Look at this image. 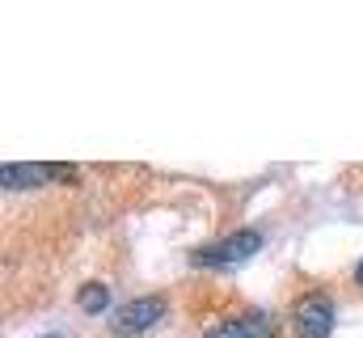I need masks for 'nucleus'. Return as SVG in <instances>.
Returning a JSON list of instances; mask_svg holds the SVG:
<instances>
[{"instance_id":"1","label":"nucleus","mask_w":363,"mask_h":338,"mask_svg":"<svg viewBox=\"0 0 363 338\" xmlns=\"http://www.w3.org/2000/svg\"><path fill=\"white\" fill-rule=\"evenodd\" d=\"M291 330H296V338H330V330H334V300H330V292L296 296Z\"/></svg>"},{"instance_id":"2","label":"nucleus","mask_w":363,"mask_h":338,"mask_svg":"<svg viewBox=\"0 0 363 338\" xmlns=\"http://www.w3.org/2000/svg\"><path fill=\"white\" fill-rule=\"evenodd\" d=\"M258 250H262V233L258 229H241V233H233V237H224V241H216L207 250H194V262L199 266H224V262H245Z\"/></svg>"},{"instance_id":"3","label":"nucleus","mask_w":363,"mask_h":338,"mask_svg":"<svg viewBox=\"0 0 363 338\" xmlns=\"http://www.w3.org/2000/svg\"><path fill=\"white\" fill-rule=\"evenodd\" d=\"M161 313H165L161 296H140V300H131V305H123L114 313V334H123V338L144 334V330H152L161 322Z\"/></svg>"},{"instance_id":"4","label":"nucleus","mask_w":363,"mask_h":338,"mask_svg":"<svg viewBox=\"0 0 363 338\" xmlns=\"http://www.w3.org/2000/svg\"><path fill=\"white\" fill-rule=\"evenodd\" d=\"M51 173H60V165H4L0 182H4V190H30V186L51 182Z\"/></svg>"},{"instance_id":"5","label":"nucleus","mask_w":363,"mask_h":338,"mask_svg":"<svg viewBox=\"0 0 363 338\" xmlns=\"http://www.w3.org/2000/svg\"><path fill=\"white\" fill-rule=\"evenodd\" d=\"M77 300H81V309H85V313L97 317V313H106V309H110V288H106V283H85Z\"/></svg>"},{"instance_id":"6","label":"nucleus","mask_w":363,"mask_h":338,"mask_svg":"<svg viewBox=\"0 0 363 338\" xmlns=\"http://www.w3.org/2000/svg\"><path fill=\"white\" fill-rule=\"evenodd\" d=\"M241 326H245V338H274V322L267 313H245Z\"/></svg>"},{"instance_id":"7","label":"nucleus","mask_w":363,"mask_h":338,"mask_svg":"<svg viewBox=\"0 0 363 338\" xmlns=\"http://www.w3.org/2000/svg\"><path fill=\"white\" fill-rule=\"evenodd\" d=\"M207 338H245V326H241V317H228V322H216Z\"/></svg>"},{"instance_id":"8","label":"nucleus","mask_w":363,"mask_h":338,"mask_svg":"<svg viewBox=\"0 0 363 338\" xmlns=\"http://www.w3.org/2000/svg\"><path fill=\"white\" fill-rule=\"evenodd\" d=\"M355 283H359V288H363V258H359V262H355Z\"/></svg>"},{"instance_id":"9","label":"nucleus","mask_w":363,"mask_h":338,"mask_svg":"<svg viewBox=\"0 0 363 338\" xmlns=\"http://www.w3.org/2000/svg\"><path fill=\"white\" fill-rule=\"evenodd\" d=\"M43 338H64V334H43Z\"/></svg>"}]
</instances>
